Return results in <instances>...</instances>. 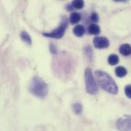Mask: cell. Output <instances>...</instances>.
Instances as JSON below:
<instances>
[{"label": "cell", "mask_w": 131, "mask_h": 131, "mask_svg": "<svg viewBox=\"0 0 131 131\" xmlns=\"http://www.w3.org/2000/svg\"><path fill=\"white\" fill-rule=\"evenodd\" d=\"M94 74L98 81L99 85L102 89L111 94H117L118 93V87L116 82L107 72L96 71Z\"/></svg>", "instance_id": "6da1fadb"}, {"label": "cell", "mask_w": 131, "mask_h": 131, "mask_svg": "<svg viewBox=\"0 0 131 131\" xmlns=\"http://www.w3.org/2000/svg\"><path fill=\"white\" fill-rule=\"evenodd\" d=\"M29 91L36 97L43 98L48 93V86L47 83L40 77L35 76L33 78L29 86Z\"/></svg>", "instance_id": "7a4b0ae2"}, {"label": "cell", "mask_w": 131, "mask_h": 131, "mask_svg": "<svg viewBox=\"0 0 131 131\" xmlns=\"http://www.w3.org/2000/svg\"><path fill=\"white\" fill-rule=\"evenodd\" d=\"M84 81L87 92L91 95L96 94L98 91V87L93 75L92 71L89 68H86L84 71Z\"/></svg>", "instance_id": "3957f363"}, {"label": "cell", "mask_w": 131, "mask_h": 131, "mask_svg": "<svg viewBox=\"0 0 131 131\" xmlns=\"http://www.w3.org/2000/svg\"><path fill=\"white\" fill-rule=\"evenodd\" d=\"M68 19L66 16H63L61 21L60 25H58V27L54 30H52L50 32H45L42 35L47 38H56V39H59L61 38L64 33L66 29L68 28Z\"/></svg>", "instance_id": "277c9868"}, {"label": "cell", "mask_w": 131, "mask_h": 131, "mask_svg": "<svg viewBox=\"0 0 131 131\" xmlns=\"http://www.w3.org/2000/svg\"><path fill=\"white\" fill-rule=\"evenodd\" d=\"M116 128L119 131H131V115H125L118 119Z\"/></svg>", "instance_id": "5b68a950"}, {"label": "cell", "mask_w": 131, "mask_h": 131, "mask_svg": "<svg viewBox=\"0 0 131 131\" xmlns=\"http://www.w3.org/2000/svg\"><path fill=\"white\" fill-rule=\"evenodd\" d=\"M94 45L97 48H106L109 47L110 41L105 37H100L97 36L94 38Z\"/></svg>", "instance_id": "8992f818"}, {"label": "cell", "mask_w": 131, "mask_h": 131, "mask_svg": "<svg viewBox=\"0 0 131 131\" xmlns=\"http://www.w3.org/2000/svg\"><path fill=\"white\" fill-rule=\"evenodd\" d=\"M119 51L122 55L128 56L131 54V46L129 44H124L121 45L119 48Z\"/></svg>", "instance_id": "52a82bcc"}, {"label": "cell", "mask_w": 131, "mask_h": 131, "mask_svg": "<svg viewBox=\"0 0 131 131\" xmlns=\"http://www.w3.org/2000/svg\"><path fill=\"white\" fill-rule=\"evenodd\" d=\"M81 20V15L78 12H72L69 18V21L72 25L78 23Z\"/></svg>", "instance_id": "ba28073f"}, {"label": "cell", "mask_w": 131, "mask_h": 131, "mask_svg": "<svg viewBox=\"0 0 131 131\" xmlns=\"http://www.w3.org/2000/svg\"><path fill=\"white\" fill-rule=\"evenodd\" d=\"M73 31H74V34L78 36V37H81L84 35L85 33V28L83 25H76L74 29H73Z\"/></svg>", "instance_id": "9c48e42d"}, {"label": "cell", "mask_w": 131, "mask_h": 131, "mask_svg": "<svg viewBox=\"0 0 131 131\" xmlns=\"http://www.w3.org/2000/svg\"><path fill=\"white\" fill-rule=\"evenodd\" d=\"M115 74L117 77L119 78H124L127 75V71L124 67L122 66H118L117 68H116L115 69Z\"/></svg>", "instance_id": "30bf717a"}, {"label": "cell", "mask_w": 131, "mask_h": 131, "mask_svg": "<svg viewBox=\"0 0 131 131\" xmlns=\"http://www.w3.org/2000/svg\"><path fill=\"white\" fill-rule=\"evenodd\" d=\"M88 31L92 35H99L101 32V28L97 24H91L89 25Z\"/></svg>", "instance_id": "8fae6325"}, {"label": "cell", "mask_w": 131, "mask_h": 131, "mask_svg": "<svg viewBox=\"0 0 131 131\" xmlns=\"http://www.w3.org/2000/svg\"><path fill=\"white\" fill-rule=\"evenodd\" d=\"M21 38L23 40L24 42H25L27 45H31L32 44V41H31V38L30 37V35H28V33L27 31H21Z\"/></svg>", "instance_id": "7c38bea8"}, {"label": "cell", "mask_w": 131, "mask_h": 131, "mask_svg": "<svg viewBox=\"0 0 131 131\" xmlns=\"http://www.w3.org/2000/svg\"><path fill=\"white\" fill-rule=\"evenodd\" d=\"M108 63L111 64V65H116L119 63V57L115 54H111L109 57H108Z\"/></svg>", "instance_id": "4fadbf2b"}, {"label": "cell", "mask_w": 131, "mask_h": 131, "mask_svg": "<svg viewBox=\"0 0 131 131\" xmlns=\"http://www.w3.org/2000/svg\"><path fill=\"white\" fill-rule=\"evenodd\" d=\"M71 5L73 8H75L77 9H81L83 8L84 5V2L82 0H74V1H72Z\"/></svg>", "instance_id": "5bb4252c"}, {"label": "cell", "mask_w": 131, "mask_h": 131, "mask_svg": "<svg viewBox=\"0 0 131 131\" xmlns=\"http://www.w3.org/2000/svg\"><path fill=\"white\" fill-rule=\"evenodd\" d=\"M73 109H74V113L76 114H80L82 112L83 107H82L81 104H80V103H75L73 105Z\"/></svg>", "instance_id": "9a60e30c"}, {"label": "cell", "mask_w": 131, "mask_h": 131, "mask_svg": "<svg viewBox=\"0 0 131 131\" xmlns=\"http://www.w3.org/2000/svg\"><path fill=\"white\" fill-rule=\"evenodd\" d=\"M84 51H85V54H86V55L88 56V59H89L90 61H91V59H92V58H93V51H92V49L91 48V47H90V46L85 47Z\"/></svg>", "instance_id": "2e32d148"}, {"label": "cell", "mask_w": 131, "mask_h": 131, "mask_svg": "<svg viewBox=\"0 0 131 131\" xmlns=\"http://www.w3.org/2000/svg\"><path fill=\"white\" fill-rule=\"evenodd\" d=\"M91 20L93 22H95V23L99 21V16H98V15H97V12H94L91 13Z\"/></svg>", "instance_id": "e0dca14e"}, {"label": "cell", "mask_w": 131, "mask_h": 131, "mask_svg": "<svg viewBox=\"0 0 131 131\" xmlns=\"http://www.w3.org/2000/svg\"><path fill=\"white\" fill-rule=\"evenodd\" d=\"M124 91H125V94H126V96H127L128 98L131 99V84L127 85V86L125 87V90H124Z\"/></svg>", "instance_id": "ac0fdd59"}, {"label": "cell", "mask_w": 131, "mask_h": 131, "mask_svg": "<svg viewBox=\"0 0 131 131\" xmlns=\"http://www.w3.org/2000/svg\"><path fill=\"white\" fill-rule=\"evenodd\" d=\"M50 50H51V53H53V54H56L57 53L56 48L54 47V45L53 44H51V45H50Z\"/></svg>", "instance_id": "d6986e66"}]
</instances>
